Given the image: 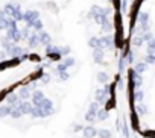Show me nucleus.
<instances>
[{"label": "nucleus", "mask_w": 155, "mask_h": 138, "mask_svg": "<svg viewBox=\"0 0 155 138\" xmlns=\"http://www.w3.org/2000/svg\"><path fill=\"white\" fill-rule=\"evenodd\" d=\"M107 94H108V87H105L104 90H96L94 91V99H96V102L101 105V103H105L107 102Z\"/></svg>", "instance_id": "nucleus-1"}, {"label": "nucleus", "mask_w": 155, "mask_h": 138, "mask_svg": "<svg viewBox=\"0 0 155 138\" xmlns=\"http://www.w3.org/2000/svg\"><path fill=\"white\" fill-rule=\"evenodd\" d=\"M32 96V106H41V102L44 99V94L41 90H34V93H31Z\"/></svg>", "instance_id": "nucleus-2"}, {"label": "nucleus", "mask_w": 155, "mask_h": 138, "mask_svg": "<svg viewBox=\"0 0 155 138\" xmlns=\"http://www.w3.org/2000/svg\"><path fill=\"white\" fill-rule=\"evenodd\" d=\"M82 133H84L85 138H93V136L97 135V129L94 126H84L82 127Z\"/></svg>", "instance_id": "nucleus-3"}, {"label": "nucleus", "mask_w": 155, "mask_h": 138, "mask_svg": "<svg viewBox=\"0 0 155 138\" xmlns=\"http://www.w3.org/2000/svg\"><path fill=\"white\" fill-rule=\"evenodd\" d=\"M31 93H32V91H31V88H29V87H21V88L18 90V94H17V96H18V99H20V100H21V99H23V100H26V99H29V97H31Z\"/></svg>", "instance_id": "nucleus-4"}, {"label": "nucleus", "mask_w": 155, "mask_h": 138, "mask_svg": "<svg viewBox=\"0 0 155 138\" xmlns=\"http://www.w3.org/2000/svg\"><path fill=\"white\" fill-rule=\"evenodd\" d=\"M99 41H101V47H102V49H105V47H107V49H111V47H113V37H111V35H107V37L101 38Z\"/></svg>", "instance_id": "nucleus-5"}, {"label": "nucleus", "mask_w": 155, "mask_h": 138, "mask_svg": "<svg viewBox=\"0 0 155 138\" xmlns=\"http://www.w3.org/2000/svg\"><path fill=\"white\" fill-rule=\"evenodd\" d=\"M93 56H94V62H97V64H105V62L102 61V58H104V49H101V47L94 49V50H93Z\"/></svg>", "instance_id": "nucleus-6"}, {"label": "nucleus", "mask_w": 155, "mask_h": 138, "mask_svg": "<svg viewBox=\"0 0 155 138\" xmlns=\"http://www.w3.org/2000/svg\"><path fill=\"white\" fill-rule=\"evenodd\" d=\"M12 108H14V106H11V105L0 106V118H3V117L9 115V114H11V111H12Z\"/></svg>", "instance_id": "nucleus-7"}, {"label": "nucleus", "mask_w": 155, "mask_h": 138, "mask_svg": "<svg viewBox=\"0 0 155 138\" xmlns=\"http://www.w3.org/2000/svg\"><path fill=\"white\" fill-rule=\"evenodd\" d=\"M21 18L31 23V21H34V20H38V12H31V11H29V12H26Z\"/></svg>", "instance_id": "nucleus-8"}, {"label": "nucleus", "mask_w": 155, "mask_h": 138, "mask_svg": "<svg viewBox=\"0 0 155 138\" xmlns=\"http://www.w3.org/2000/svg\"><path fill=\"white\" fill-rule=\"evenodd\" d=\"M107 118H108V111H107V109H97V112H96V120L104 121V120H107Z\"/></svg>", "instance_id": "nucleus-9"}, {"label": "nucleus", "mask_w": 155, "mask_h": 138, "mask_svg": "<svg viewBox=\"0 0 155 138\" xmlns=\"http://www.w3.org/2000/svg\"><path fill=\"white\" fill-rule=\"evenodd\" d=\"M38 41L41 43V44H44V46H50V35L49 34H41L40 35V38H38Z\"/></svg>", "instance_id": "nucleus-10"}, {"label": "nucleus", "mask_w": 155, "mask_h": 138, "mask_svg": "<svg viewBox=\"0 0 155 138\" xmlns=\"http://www.w3.org/2000/svg\"><path fill=\"white\" fill-rule=\"evenodd\" d=\"M18 100H20V99H18V96L12 93V94H9V96L6 97V105H11V106H14V105H15Z\"/></svg>", "instance_id": "nucleus-11"}, {"label": "nucleus", "mask_w": 155, "mask_h": 138, "mask_svg": "<svg viewBox=\"0 0 155 138\" xmlns=\"http://www.w3.org/2000/svg\"><path fill=\"white\" fill-rule=\"evenodd\" d=\"M146 67H147L146 62H138V64L135 65V68H134V72H135L137 75H143V72L146 70Z\"/></svg>", "instance_id": "nucleus-12"}, {"label": "nucleus", "mask_w": 155, "mask_h": 138, "mask_svg": "<svg viewBox=\"0 0 155 138\" xmlns=\"http://www.w3.org/2000/svg\"><path fill=\"white\" fill-rule=\"evenodd\" d=\"M38 44H40L38 35H37V34H32V35L29 37V47H37Z\"/></svg>", "instance_id": "nucleus-13"}, {"label": "nucleus", "mask_w": 155, "mask_h": 138, "mask_svg": "<svg viewBox=\"0 0 155 138\" xmlns=\"http://www.w3.org/2000/svg\"><path fill=\"white\" fill-rule=\"evenodd\" d=\"M96 136H99V138H111V130L101 129V130H97V135Z\"/></svg>", "instance_id": "nucleus-14"}, {"label": "nucleus", "mask_w": 155, "mask_h": 138, "mask_svg": "<svg viewBox=\"0 0 155 138\" xmlns=\"http://www.w3.org/2000/svg\"><path fill=\"white\" fill-rule=\"evenodd\" d=\"M97 109H99V103H97V102L94 100V102H91V103H90V108H88V114H93V115H96Z\"/></svg>", "instance_id": "nucleus-15"}, {"label": "nucleus", "mask_w": 155, "mask_h": 138, "mask_svg": "<svg viewBox=\"0 0 155 138\" xmlns=\"http://www.w3.org/2000/svg\"><path fill=\"white\" fill-rule=\"evenodd\" d=\"M88 46L93 47V49L101 47V41H99V38H90V40H88ZM101 49H102V47H101Z\"/></svg>", "instance_id": "nucleus-16"}, {"label": "nucleus", "mask_w": 155, "mask_h": 138, "mask_svg": "<svg viewBox=\"0 0 155 138\" xmlns=\"http://www.w3.org/2000/svg\"><path fill=\"white\" fill-rule=\"evenodd\" d=\"M97 82H99V84H107V82H108V75L104 73V72L97 73Z\"/></svg>", "instance_id": "nucleus-17"}, {"label": "nucleus", "mask_w": 155, "mask_h": 138, "mask_svg": "<svg viewBox=\"0 0 155 138\" xmlns=\"http://www.w3.org/2000/svg\"><path fill=\"white\" fill-rule=\"evenodd\" d=\"M9 115H11V117H12V118H20V117H21V115H23V114H21V111H20V109H18V108H17V106H14V108H12V111H11V114H9Z\"/></svg>", "instance_id": "nucleus-18"}, {"label": "nucleus", "mask_w": 155, "mask_h": 138, "mask_svg": "<svg viewBox=\"0 0 155 138\" xmlns=\"http://www.w3.org/2000/svg\"><path fill=\"white\" fill-rule=\"evenodd\" d=\"M143 43H144V41H143V37H141V35H135V37L132 38V44H134V46H143Z\"/></svg>", "instance_id": "nucleus-19"}, {"label": "nucleus", "mask_w": 155, "mask_h": 138, "mask_svg": "<svg viewBox=\"0 0 155 138\" xmlns=\"http://www.w3.org/2000/svg\"><path fill=\"white\" fill-rule=\"evenodd\" d=\"M137 112L140 114V115H146L147 114V106L146 105H137Z\"/></svg>", "instance_id": "nucleus-20"}, {"label": "nucleus", "mask_w": 155, "mask_h": 138, "mask_svg": "<svg viewBox=\"0 0 155 138\" xmlns=\"http://www.w3.org/2000/svg\"><path fill=\"white\" fill-rule=\"evenodd\" d=\"M62 64L68 68V67H73L74 65V58H65L64 61H62Z\"/></svg>", "instance_id": "nucleus-21"}, {"label": "nucleus", "mask_w": 155, "mask_h": 138, "mask_svg": "<svg viewBox=\"0 0 155 138\" xmlns=\"http://www.w3.org/2000/svg\"><path fill=\"white\" fill-rule=\"evenodd\" d=\"M143 97H144V93H143L141 90H137V91H135V100H137V102H141Z\"/></svg>", "instance_id": "nucleus-22"}, {"label": "nucleus", "mask_w": 155, "mask_h": 138, "mask_svg": "<svg viewBox=\"0 0 155 138\" xmlns=\"http://www.w3.org/2000/svg\"><path fill=\"white\" fill-rule=\"evenodd\" d=\"M9 27V20H0V29H8Z\"/></svg>", "instance_id": "nucleus-23"}, {"label": "nucleus", "mask_w": 155, "mask_h": 138, "mask_svg": "<svg viewBox=\"0 0 155 138\" xmlns=\"http://www.w3.org/2000/svg\"><path fill=\"white\" fill-rule=\"evenodd\" d=\"M58 73H59V79H61V81H67V79L70 78V75L67 73V70H65V72H58Z\"/></svg>", "instance_id": "nucleus-24"}, {"label": "nucleus", "mask_w": 155, "mask_h": 138, "mask_svg": "<svg viewBox=\"0 0 155 138\" xmlns=\"http://www.w3.org/2000/svg\"><path fill=\"white\" fill-rule=\"evenodd\" d=\"M85 120L88 121V123H94L96 121V115H93V114H85Z\"/></svg>", "instance_id": "nucleus-25"}, {"label": "nucleus", "mask_w": 155, "mask_h": 138, "mask_svg": "<svg viewBox=\"0 0 155 138\" xmlns=\"http://www.w3.org/2000/svg\"><path fill=\"white\" fill-rule=\"evenodd\" d=\"M144 62H146V64H153V62H155V56H153V55H147L146 59H144Z\"/></svg>", "instance_id": "nucleus-26"}, {"label": "nucleus", "mask_w": 155, "mask_h": 138, "mask_svg": "<svg viewBox=\"0 0 155 138\" xmlns=\"http://www.w3.org/2000/svg\"><path fill=\"white\" fill-rule=\"evenodd\" d=\"M82 127H84L82 124H74V127H73V130H74V132H81V130H82Z\"/></svg>", "instance_id": "nucleus-27"}, {"label": "nucleus", "mask_w": 155, "mask_h": 138, "mask_svg": "<svg viewBox=\"0 0 155 138\" xmlns=\"http://www.w3.org/2000/svg\"><path fill=\"white\" fill-rule=\"evenodd\" d=\"M123 67H125V59H120V62H119V72H123Z\"/></svg>", "instance_id": "nucleus-28"}, {"label": "nucleus", "mask_w": 155, "mask_h": 138, "mask_svg": "<svg viewBox=\"0 0 155 138\" xmlns=\"http://www.w3.org/2000/svg\"><path fill=\"white\" fill-rule=\"evenodd\" d=\"M49 81H50V76H49V75H46V76L41 78V82H43V84H47Z\"/></svg>", "instance_id": "nucleus-29"}, {"label": "nucleus", "mask_w": 155, "mask_h": 138, "mask_svg": "<svg viewBox=\"0 0 155 138\" xmlns=\"http://www.w3.org/2000/svg\"><path fill=\"white\" fill-rule=\"evenodd\" d=\"M5 58H6V55H5L3 52H0V62H3V61H5Z\"/></svg>", "instance_id": "nucleus-30"}, {"label": "nucleus", "mask_w": 155, "mask_h": 138, "mask_svg": "<svg viewBox=\"0 0 155 138\" xmlns=\"http://www.w3.org/2000/svg\"><path fill=\"white\" fill-rule=\"evenodd\" d=\"M5 15H6V12H5V11H0V20H3V18H5Z\"/></svg>", "instance_id": "nucleus-31"}]
</instances>
